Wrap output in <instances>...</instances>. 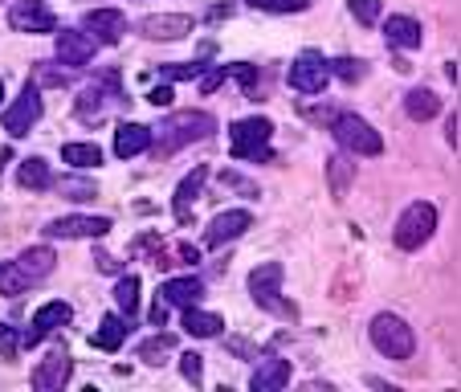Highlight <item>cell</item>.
Returning a JSON list of instances; mask_svg holds the SVG:
<instances>
[{
  "instance_id": "obj_45",
  "label": "cell",
  "mask_w": 461,
  "mask_h": 392,
  "mask_svg": "<svg viewBox=\"0 0 461 392\" xmlns=\"http://www.w3.org/2000/svg\"><path fill=\"white\" fill-rule=\"evenodd\" d=\"M151 323H156V327H164L167 323V303L164 298H156V306H151Z\"/></svg>"
},
{
  "instance_id": "obj_34",
  "label": "cell",
  "mask_w": 461,
  "mask_h": 392,
  "mask_svg": "<svg viewBox=\"0 0 461 392\" xmlns=\"http://www.w3.org/2000/svg\"><path fill=\"white\" fill-rule=\"evenodd\" d=\"M249 9H261V13H306L311 0H249Z\"/></svg>"
},
{
  "instance_id": "obj_27",
  "label": "cell",
  "mask_w": 461,
  "mask_h": 392,
  "mask_svg": "<svg viewBox=\"0 0 461 392\" xmlns=\"http://www.w3.org/2000/svg\"><path fill=\"white\" fill-rule=\"evenodd\" d=\"M404 111H409V119H417V123H429V119H437V111H441V98L433 95V90H409L404 95Z\"/></svg>"
},
{
  "instance_id": "obj_40",
  "label": "cell",
  "mask_w": 461,
  "mask_h": 392,
  "mask_svg": "<svg viewBox=\"0 0 461 392\" xmlns=\"http://www.w3.org/2000/svg\"><path fill=\"white\" fill-rule=\"evenodd\" d=\"M0 356L5 360L21 356V335H17V327H9V323H0Z\"/></svg>"
},
{
  "instance_id": "obj_6",
  "label": "cell",
  "mask_w": 461,
  "mask_h": 392,
  "mask_svg": "<svg viewBox=\"0 0 461 392\" xmlns=\"http://www.w3.org/2000/svg\"><path fill=\"white\" fill-rule=\"evenodd\" d=\"M286 82H290V90H298V95H322L327 82H331V61L322 58L319 50H303L294 61H290Z\"/></svg>"
},
{
  "instance_id": "obj_15",
  "label": "cell",
  "mask_w": 461,
  "mask_h": 392,
  "mask_svg": "<svg viewBox=\"0 0 461 392\" xmlns=\"http://www.w3.org/2000/svg\"><path fill=\"white\" fill-rule=\"evenodd\" d=\"M82 33H90L98 45H119L127 33V17L119 9H90L82 17Z\"/></svg>"
},
{
  "instance_id": "obj_43",
  "label": "cell",
  "mask_w": 461,
  "mask_h": 392,
  "mask_svg": "<svg viewBox=\"0 0 461 392\" xmlns=\"http://www.w3.org/2000/svg\"><path fill=\"white\" fill-rule=\"evenodd\" d=\"M172 98L176 95H172V87H167V82H164V87H151L148 90V103L151 106H172Z\"/></svg>"
},
{
  "instance_id": "obj_38",
  "label": "cell",
  "mask_w": 461,
  "mask_h": 392,
  "mask_svg": "<svg viewBox=\"0 0 461 392\" xmlns=\"http://www.w3.org/2000/svg\"><path fill=\"white\" fill-rule=\"evenodd\" d=\"M180 376L188 384H201L204 380V356H196V351H184V356H180Z\"/></svg>"
},
{
  "instance_id": "obj_33",
  "label": "cell",
  "mask_w": 461,
  "mask_h": 392,
  "mask_svg": "<svg viewBox=\"0 0 461 392\" xmlns=\"http://www.w3.org/2000/svg\"><path fill=\"white\" fill-rule=\"evenodd\" d=\"M364 61L359 58H335L331 61V78H339V82H359L364 78Z\"/></svg>"
},
{
  "instance_id": "obj_25",
  "label": "cell",
  "mask_w": 461,
  "mask_h": 392,
  "mask_svg": "<svg viewBox=\"0 0 461 392\" xmlns=\"http://www.w3.org/2000/svg\"><path fill=\"white\" fill-rule=\"evenodd\" d=\"M127 332H131V327H127V319H122V315H106V319L98 323V332H95V340H90V343H95L98 351H119L122 340H127Z\"/></svg>"
},
{
  "instance_id": "obj_36",
  "label": "cell",
  "mask_w": 461,
  "mask_h": 392,
  "mask_svg": "<svg viewBox=\"0 0 461 392\" xmlns=\"http://www.w3.org/2000/svg\"><path fill=\"white\" fill-rule=\"evenodd\" d=\"M33 82H37V87H66V82H70V74L58 70V66H50V61H37V66H33Z\"/></svg>"
},
{
  "instance_id": "obj_7",
  "label": "cell",
  "mask_w": 461,
  "mask_h": 392,
  "mask_svg": "<svg viewBox=\"0 0 461 392\" xmlns=\"http://www.w3.org/2000/svg\"><path fill=\"white\" fill-rule=\"evenodd\" d=\"M282 261H266V266H258V270L249 274V295L253 303L261 306V311H274V315H294V306L282 303Z\"/></svg>"
},
{
  "instance_id": "obj_23",
  "label": "cell",
  "mask_w": 461,
  "mask_h": 392,
  "mask_svg": "<svg viewBox=\"0 0 461 392\" xmlns=\"http://www.w3.org/2000/svg\"><path fill=\"white\" fill-rule=\"evenodd\" d=\"M17 266L29 274V282H41L53 274V266H58V253L50 250V245H33V250H25L17 258Z\"/></svg>"
},
{
  "instance_id": "obj_48",
  "label": "cell",
  "mask_w": 461,
  "mask_h": 392,
  "mask_svg": "<svg viewBox=\"0 0 461 392\" xmlns=\"http://www.w3.org/2000/svg\"><path fill=\"white\" fill-rule=\"evenodd\" d=\"M9 160H13V151H9V148H0V168L9 164Z\"/></svg>"
},
{
  "instance_id": "obj_21",
  "label": "cell",
  "mask_w": 461,
  "mask_h": 392,
  "mask_svg": "<svg viewBox=\"0 0 461 392\" xmlns=\"http://www.w3.org/2000/svg\"><path fill=\"white\" fill-rule=\"evenodd\" d=\"M384 37H388V45H396V50H420L425 29H420V21H412V17H388L384 21Z\"/></svg>"
},
{
  "instance_id": "obj_31",
  "label": "cell",
  "mask_w": 461,
  "mask_h": 392,
  "mask_svg": "<svg viewBox=\"0 0 461 392\" xmlns=\"http://www.w3.org/2000/svg\"><path fill=\"white\" fill-rule=\"evenodd\" d=\"M61 160L74 168H98L103 164V148H98V143H66V148H61Z\"/></svg>"
},
{
  "instance_id": "obj_13",
  "label": "cell",
  "mask_w": 461,
  "mask_h": 392,
  "mask_svg": "<svg viewBox=\"0 0 461 392\" xmlns=\"http://www.w3.org/2000/svg\"><path fill=\"white\" fill-rule=\"evenodd\" d=\"M9 25L17 33H58V17L45 9L41 0H17L9 9Z\"/></svg>"
},
{
  "instance_id": "obj_28",
  "label": "cell",
  "mask_w": 461,
  "mask_h": 392,
  "mask_svg": "<svg viewBox=\"0 0 461 392\" xmlns=\"http://www.w3.org/2000/svg\"><path fill=\"white\" fill-rule=\"evenodd\" d=\"M327 180H331V196L343 201L348 188H351V180H356V164H351L348 156H331L327 160Z\"/></svg>"
},
{
  "instance_id": "obj_10",
  "label": "cell",
  "mask_w": 461,
  "mask_h": 392,
  "mask_svg": "<svg viewBox=\"0 0 461 392\" xmlns=\"http://www.w3.org/2000/svg\"><path fill=\"white\" fill-rule=\"evenodd\" d=\"M70 372H74V360L66 348H53L41 364L33 368V388L37 392H61L70 384Z\"/></svg>"
},
{
  "instance_id": "obj_11",
  "label": "cell",
  "mask_w": 461,
  "mask_h": 392,
  "mask_svg": "<svg viewBox=\"0 0 461 392\" xmlns=\"http://www.w3.org/2000/svg\"><path fill=\"white\" fill-rule=\"evenodd\" d=\"M74 319V306L70 303H61V298H53V303H45L41 311L33 315V327H29L25 335H21V348H37L41 340H50L53 332H58L61 323H70Z\"/></svg>"
},
{
  "instance_id": "obj_5",
  "label": "cell",
  "mask_w": 461,
  "mask_h": 392,
  "mask_svg": "<svg viewBox=\"0 0 461 392\" xmlns=\"http://www.w3.org/2000/svg\"><path fill=\"white\" fill-rule=\"evenodd\" d=\"M433 229H437V209L429 201H417L401 213L396 229H392V242H396V250H420L433 237Z\"/></svg>"
},
{
  "instance_id": "obj_35",
  "label": "cell",
  "mask_w": 461,
  "mask_h": 392,
  "mask_svg": "<svg viewBox=\"0 0 461 392\" xmlns=\"http://www.w3.org/2000/svg\"><path fill=\"white\" fill-rule=\"evenodd\" d=\"M201 74H204V66H201V61H184V66H159V78H164V82H184V78H201Z\"/></svg>"
},
{
  "instance_id": "obj_49",
  "label": "cell",
  "mask_w": 461,
  "mask_h": 392,
  "mask_svg": "<svg viewBox=\"0 0 461 392\" xmlns=\"http://www.w3.org/2000/svg\"><path fill=\"white\" fill-rule=\"evenodd\" d=\"M0 98H5V82H0Z\"/></svg>"
},
{
  "instance_id": "obj_17",
  "label": "cell",
  "mask_w": 461,
  "mask_h": 392,
  "mask_svg": "<svg viewBox=\"0 0 461 392\" xmlns=\"http://www.w3.org/2000/svg\"><path fill=\"white\" fill-rule=\"evenodd\" d=\"M111 233V217H58L45 225V237H61V242H70V237H106Z\"/></svg>"
},
{
  "instance_id": "obj_32",
  "label": "cell",
  "mask_w": 461,
  "mask_h": 392,
  "mask_svg": "<svg viewBox=\"0 0 461 392\" xmlns=\"http://www.w3.org/2000/svg\"><path fill=\"white\" fill-rule=\"evenodd\" d=\"M172 348H176L172 335H156V340L140 343V360H143V364H164V356H167Z\"/></svg>"
},
{
  "instance_id": "obj_24",
  "label": "cell",
  "mask_w": 461,
  "mask_h": 392,
  "mask_svg": "<svg viewBox=\"0 0 461 392\" xmlns=\"http://www.w3.org/2000/svg\"><path fill=\"white\" fill-rule=\"evenodd\" d=\"M225 327V319L212 311H201V306H184V332L196 335V340H212V335Z\"/></svg>"
},
{
  "instance_id": "obj_14",
  "label": "cell",
  "mask_w": 461,
  "mask_h": 392,
  "mask_svg": "<svg viewBox=\"0 0 461 392\" xmlns=\"http://www.w3.org/2000/svg\"><path fill=\"white\" fill-rule=\"evenodd\" d=\"M249 225H253L249 209H225L209 221V229H204V245H209V250H221L225 242H237Z\"/></svg>"
},
{
  "instance_id": "obj_18",
  "label": "cell",
  "mask_w": 461,
  "mask_h": 392,
  "mask_svg": "<svg viewBox=\"0 0 461 392\" xmlns=\"http://www.w3.org/2000/svg\"><path fill=\"white\" fill-rule=\"evenodd\" d=\"M204 180H209V168L196 164L180 184H176V201H172V209H176V221H180V225H188V221H192V205L201 201Z\"/></svg>"
},
{
  "instance_id": "obj_12",
  "label": "cell",
  "mask_w": 461,
  "mask_h": 392,
  "mask_svg": "<svg viewBox=\"0 0 461 392\" xmlns=\"http://www.w3.org/2000/svg\"><path fill=\"white\" fill-rule=\"evenodd\" d=\"M53 50H58L61 66H86V61H95L98 41L90 33H82V29H58L53 33Z\"/></svg>"
},
{
  "instance_id": "obj_9",
  "label": "cell",
  "mask_w": 461,
  "mask_h": 392,
  "mask_svg": "<svg viewBox=\"0 0 461 392\" xmlns=\"http://www.w3.org/2000/svg\"><path fill=\"white\" fill-rule=\"evenodd\" d=\"M114 103H122L119 78H114V74H103L95 87H86V90L78 95V119H82V123H98V119L106 114V106H114Z\"/></svg>"
},
{
  "instance_id": "obj_16",
  "label": "cell",
  "mask_w": 461,
  "mask_h": 392,
  "mask_svg": "<svg viewBox=\"0 0 461 392\" xmlns=\"http://www.w3.org/2000/svg\"><path fill=\"white\" fill-rule=\"evenodd\" d=\"M196 29V21L184 17V13H151L140 21V33L151 41H176V37H188Z\"/></svg>"
},
{
  "instance_id": "obj_4",
  "label": "cell",
  "mask_w": 461,
  "mask_h": 392,
  "mask_svg": "<svg viewBox=\"0 0 461 392\" xmlns=\"http://www.w3.org/2000/svg\"><path fill=\"white\" fill-rule=\"evenodd\" d=\"M331 135L343 151H351V156H380L384 151V135L367 119H359V114H335Z\"/></svg>"
},
{
  "instance_id": "obj_30",
  "label": "cell",
  "mask_w": 461,
  "mask_h": 392,
  "mask_svg": "<svg viewBox=\"0 0 461 392\" xmlns=\"http://www.w3.org/2000/svg\"><path fill=\"white\" fill-rule=\"evenodd\" d=\"M29 287H33V282H29V274L21 270L17 261H5V266H0V295H5V298L25 295Z\"/></svg>"
},
{
  "instance_id": "obj_39",
  "label": "cell",
  "mask_w": 461,
  "mask_h": 392,
  "mask_svg": "<svg viewBox=\"0 0 461 392\" xmlns=\"http://www.w3.org/2000/svg\"><path fill=\"white\" fill-rule=\"evenodd\" d=\"M351 17L359 25H375L380 21V0H351Z\"/></svg>"
},
{
  "instance_id": "obj_22",
  "label": "cell",
  "mask_w": 461,
  "mask_h": 392,
  "mask_svg": "<svg viewBox=\"0 0 461 392\" xmlns=\"http://www.w3.org/2000/svg\"><path fill=\"white\" fill-rule=\"evenodd\" d=\"M204 295V282L201 278H167L164 287H159V298H164L167 306H196Z\"/></svg>"
},
{
  "instance_id": "obj_46",
  "label": "cell",
  "mask_w": 461,
  "mask_h": 392,
  "mask_svg": "<svg viewBox=\"0 0 461 392\" xmlns=\"http://www.w3.org/2000/svg\"><path fill=\"white\" fill-rule=\"evenodd\" d=\"M98 270H106V274H119L122 266H119V261H114V258H111V253H98Z\"/></svg>"
},
{
  "instance_id": "obj_37",
  "label": "cell",
  "mask_w": 461,
  "mask_h": 392,
  "mask_svg": "<svg viewBox=\"0 0 461 392\" xmlns=\"http://www.w3.org/2000/svg\"><path fill=\"white\" fill-rule=\"evenodd\" d=\"M58 188H61V196H70V201H95L98 196V188L90 180H70V176H66Z\"/></svg>"
},
{
  "instance_id": "obj_2",
  "label": "cell",
  "mask_w": 461,
  "mask_h": 392,
  "mask_svg": "<svg viewBox=\"0 0 461 392\" xmlns=\"http://www.w3.org/2000/svg\"><path fill=\"white\" fill-rule=\"evenodd\" d=\"M367 335H372V348L388 360H412V351H417V335H412V327L392 311L375 315L372 327H367Z\"/></svg>"
},
{
  "instance_id": "obj_29",
  "label": "cell",
  "mask_w": 461,
  "mask_h": 392,
  "mask_svg": "<svg viewBox=\"0 0 461 392\" xmlns=\"http://www.w3.org/2000/svg\"><path fill=\"white\" fill-rule=\"evenodd\" d=\"M114 306H119L127 319L140 311V278H135V274H119V282H114Z\"/></svg>"
},
{
  "instance_id": "obj_26",
  "label": "cell",
  "mask_w": 461,
  "mask_h": 392,
  "mask_svg": "<svg viewBox=\"0 0 461 392\" xmlns=\"http://www.w3.org/2000/svg\"><path fill=\"white\" fill-rule=\"evenodd\" d=\"M17 184L21 188H29V192H45L53 184V172H50V164H45L41 156H29V160H21V168H17Z\"/></svg>"
},
{
  "instance_id": "obj_1",
  "label": "cell",
  "mask_w": 461,
  "mask_h": 392,
  "mask_svg": "<svg viewBox=\"0 0 461 392\" xmlns=\"http://www.w3.org/2000/svg\"><path fill=\"white\" fill-rule=\"evenodd\" d=\"M212 131H217V119L209 111H176L159 123V131H151V151H156V160H167L188 143L209 140Z\"/></svg>"
},
{
  "instance_id": "obj_19",
  "label": "cell",
  "mask_w": 461,
  "mask_h": 392,
  "mask_svg": "<svg viewBox=\"0 0 461 392\" xmlns=\"http://www.w3.org/2000/svg\"><path fill=\"white\" fill-rule=\"evenodd\" d=\"M148 148H151V127H143V123H122V127L114 131V156L119 160L143 156Z\"/></svg>"
},
{
  "instance_id": "obj_8",
  "label": "cell",
  "mask_w": 461,
  "mask_h": 392,
  "mask_svg": "<svg viewBox=\"0 0 461 392\" xmlns=\"http://www.w3.org/2000/svg\"><path fill=\"white\" fill-rule=\"evenodd\" d=\"M45 114V103H41V87L37 82H25V90H21V98L5 111V131H9L13 140H21V135H29V131L41 123Z\"/></svg>"
},
{
  "instance_id": "obj_44",
  "label": "cell",
  "mask_w": 461,
  "mask_h": 392,
  "mask_svg": "<svg viewBox=\"0 0 461 392\" xmlns=\"http://www.w3.org/2000/svg\"><path fill=\"white\" fill-rule=\"evenodd\" d=\"M445 140H449V148L457 151V111L449 114V123H445Z\"/></svg>"
},
{
  "instance_id": "obj_42",
  "label": "cell",
  "mask_w": 461,
  "mask_h": 392,
  "mask_svg": "<svg viewBox=\"0 0 461 392\" xmlns=\"http://www.w3.org/2000/svg\"><path fill=\"white\" fill-rule=\"evenodd\" d=\"M225 78H229V70H225V66H212L209 74H201V90H204V95H212V90H217Z\"/></svg>"
},
{
  "instance_id": "obj_20",
  "label": "cell",
  "mask_w": 461,
  "mask_h": 392,
  "mask_svg": "<svg viewBox=\"0 0 461 392\" xmlns=\"http://www.w3.org/2000/svg\"><path fill=\"white\" fill-rule=\"evenodd\" d=\"M253 392H278V388H286L290 384V360H278V356H270V360H261L258 368H253Z\"/></svg>"
},
{
  "instance_id": "obj_47",
  "label": "cell",
  "mask_w": 461,
  "mask_h": 392,
  "mask_svg": "<svg viewBox=\"0 0 461 392\" xmlns=\"http://www.w3.org/2000/svg\"><path fill=\"white\" fill-rule=\"evenodd\" d=\"M445 78H449L453 87H457V61H445Z\"/></svg>"
},
{
  "instance_id": "obj_3",
  "label": "cell",
  "mask_w": 461,
  "mask_h": 392,
  "mask_svg": "<svg viewBox=\"0 0 461 392\" xmlns=\"http://www.w3.org/2000/svg\"><path fill=\"white\" fill-rule=\"evenodd\" d=\"M270 140H274V123L266 114H253V119H237L229 127V151L233 160H270Z\"/></svg>"
},
{
  "instance_id": "obj_41",
  "label": "cell",
  "mask_w": 461,
  "mask_h": 392,
  "mask_svg": "<svg viewBox=\"0 0 461 392\" xmlns=\"http://www.w3.org/2000/svg\"><path fill=\"white\" fill-rule=\"evenodd\" d=\"M225 70H229V78H237L245 90H249L253 82L261 78V74H258V66H249V61H233V66H225Z\"/></svg>"
}]
</instances>
